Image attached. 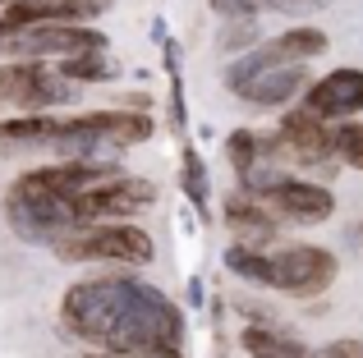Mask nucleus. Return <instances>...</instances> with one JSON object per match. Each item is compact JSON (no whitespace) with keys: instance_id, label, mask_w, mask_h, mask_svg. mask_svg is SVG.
Segmentation results:
<instances>
[{"instance_id":"nucleus-16","label":"nucleus","mask_w":363,"mask_h":358,"mask_svg":"<svg viewBox=\"0 0 363 358\" xmlns=\"http://www.w3.org/2000/svg\"><path fill=\"white\" fill-rule=\"evenodd\" d=\"M225 271H230L235 280H244V285H262V289L276 285L272 253H257V248H240V243H230V248H225Z\"/></svg>"},{"instance_id":"nucleus-14","label":"nucleus","mask_w":363,"mask_h":358,"mask_svg":"<svg viewBox=\"0 0 363 358\" xmlns=\"http://www.w3.org/2000/svg\"><path fill=\"white\" fill-rule=\"evenodd\" d=\"M248 358H313V350L299 340V335L281 331V326H244L240 335Z\"/></svg>"},{"instance_id":"nucleus-18","label":"nucleus","mask_w":363,"mask_h":358,"mask_svg":"<svg viewBox=\"0 0 363 358\" xmlns=\"http://www.w3.org/2000/svg\"><path fill=\"white\" fill-rule=\"evenodd\" d=\"M225 161H230V171L244 179L257 161H262V134H257V129H235V134H225Z\"/></svg>"},{"instance_id":"nucleus-19","label":"nucleus","mask_w":363,"mask_h":358,"mask_svg":"<svg viewBox=\"0 0 363 358\" xmlns=\"http://www.w3.org/2000/svg\"><path fill=\"white\" fill-rule=\"evenodd\" d=\"M331 152H336L340 166L363 171V120H340V125H331Z\"/></svg>"},{"instance_id":"nucleus-27","label":"nucleus","mask_w":363,"mask_h":358,"mask_svg":"<svg viewBox=\"0 0 363 358\" xmlns=\"http://www.w3.org/2000/svg\"><path fill=\"white\" fill-rule=\"evenodd\" d=\"M189 304H194V308L203 304V280H194V285H189Z\"/></svg>"},{"instance_id":"nucleus-7","label":"nucleus","mask_w":363,"mask_h":358,"mask_svg":"<svg viewBox=\"0 0 363 358\" xmlns=\"http://www.w3.org/2000/svg\"><path fill=\"white\" fill-rule=\"evenodd\" d=\"M74 83H65L60 74H51L42 60H14L0 69V106H18V110H33V115H42V110L51 106H65V101H74Z\"/></svg>"},{"instance_id":"nucleus-9","label":"nucleus","mask_w":363,"mask_h":358,"mask_svg":"<svg viewBox=\"0 0 363 358\" xmlns=\"http://www.w3.org/2000/svg\"><path fill=\"white\" fill-rule=\"evenodd\" d=\"M303 110H313V115L327 120V125H340V120L363 115V69L340 64V69L313 79L308 92H303Z\"/></svg>"},{"instance_id":"nucleus-29","label":"nucleus","mask_w":363,"mask_h":358,"mask_svg":"<svg viewBox=\"0 0 363 358\" xmlns=\"http://www.w3.org/2000/svg\"><path fill=\"white\" fill-rule=\"evenodd\" d=\"M88 358H120V354H88Z\"/></svg>"},{"instance_id":"nucleus-21","label":"nucleus","mask_w":363,"mask_h":358,"mask_svg":"<svg viewBox=\"0 0 363 358\" xmlns=\"http://www.w3.org/2000/svg\"><path fill=\"white\" fill-rule=\"evenodd\" d=\"M116 64H111V55H83V60H65L60 64V79L74 83V88H83V83H97V79H116Z\"/></svg>"},{"instance_id":"nucleus-1","label":"nucleus","mask_w":363,"mask_h":358,"mask_svg":"<svg viewBox=\"0 0 363 358\" xmlns=\"http://www.w3.org/2000/svg\"><path fill=\"white\" fill-rule=\"evenodd\" d=\"M133 294H138V280L133 276H92L79 280V285L65 289V304H60V322L69 335L79 340H92L106 350V340L116 335V326L124 322Z\"/></svg>"},{"instance_id":"nucleus-24","label":"nucleus","mask_w":363,"mask_h":358,"mask_svg":"<svg viewBox=\"0 0 363 358\" xmlns=\"http://www.w3.org/2000/svg\"><path fill=\"white\" fill-rule=\"evenodd\" d=\"M272 14H290V18H308V14H322V9H331L336 0H262Z\"/></svg>"},{"instance_id":"nucleus-13","label":"nucleus","mask_w":363,"mask_h":358,"mask_svg":"<svg viewBox=\"0 0 363 358\" xmlns=\"http://www.w3.org/2000/svg\"><path fill=\"white\" fill-rule=\"evenodd\" d=\"M88 134H97L106 147H133V143H147L157 134V120L143 115V110H88L79 115Z\"/></svg>"},{"instance_id":"nucleus-23","label":"nucleus","mask_w":363,"mask_h":358,"mask_svg":"<svg viewBox=\"0 0 363 358\" xmlns=\"http://www.w3.org/2000/svg\"><path fill=\"white\" fill-rule=\"evenodd\" d=\"M212 9L221 14V23H257V14H267L262 0H212Z\"/></svg>"},{"instance_id":"nucleus-3","label":"nucleus","mask_w":363,"mask_h":358,"mask_svg":"<svg viewBox=\"0 0 363 358\" xmlns=\"http://www.w3.org/2000/svg\"><path fill=\"white\" fill-rule=\"evenodd\" d=\"M157 202V184L138 175H116L106 184L88 188V193L69 197V212L79 225H116V221H133L138 212Z\"/></svg>"},{"instance_id":"nucleus-6","label":"nucleus","mask_w":363,"mask_h":358,"mask_svg":"<svg viewBox=\"0 0 363 358\" xmlns=\"http://www.w3.org/2000/svg\"><path fill=\"white\" fill-rule=\"evenodd\" d=\"M272 267H276V285L281 294L290 299H318L331 289V280H336L340 262L331 248H322V243H290V248L272 253Z\"/></svg>"},{"instance_id":"nucleus-11","label":"nucleus","mask_w":363,"mask_h":358,"mask_svg":"<svg viewBox=\"0 0 363 358\" xmlns=\"http://www.w3.org/2000/svg\"><path fill=\"white\" fill-rule=\"evenodd\" d=\"M106 9H116V0H18V5H5V14L23 33V28H37V23H83L88 28V18H101Z\"/></svg>"},{"instance_id":"nucleus-4","label":"nucleus","mask_w":363,"mask_h":358,"mask_svg":"<svg viewBox=\"0 0 363 358\" xmlns=\"http://www.w3.org/2000/svg\"><path fill=\"white\" fill-rule=\"evenodd\" d=\"M106 33L83 23H37L23 28L14 42H5L0 51L18 55V60H83V55H106Z\"/></svg>"},{"instance_id":"nucleus-5","label":"nucleus","mask_w":363,"mask_h":358,"mask_svg":"<svg viewBox=\"0 0 363 358\" xmlns=\"http://www.w3.org/2000/svg\"><path fill=\"white\" fill-rule=\"evenodd\" d=\"M272 134H276V143H281V161H294V166H303V171H318L322 184L340 171L336 152H331V125L318 120L313 110H303V106L285 110L281 125H276Z\"/></svg>"},{"instance_id":"nucleus-22","label":"nucleus","mask_w":363,"mask_h":358,"mask_svg":"<svg viewBox=\"0 0 363 358\" xmlns=\"http://www.w3.org/2000/svg\"><path fill=\"white\" fill-rule=\"evenodd\" d=\"M216 42L225 55H248L253 46H262V37H257V23H221Z\"/></svg>"},{"instance_id":"nucleus-20","label":"nucleus","mask_w":363,"mask_h":358,"mask_svg":"<svg viewBox=\"0 0 363 358\" xmlns=\"http://www.w3.org/2000/svg\"><path fill=\"white\" fill-rule=\"evenodd\" d=\"M179 184H184L189 202H194L198 212H207V197H212V184H207V166H203V156H198L194 147H184V166H179Z\"/></svg>"},{"instance_id":"nucleus-10","label":"nucleus","mask_w":363,"mask_h":358,"mask_svg":"<svg viewBox=\"0 0 363 358\" xmlns=\"http://www.w3.org/2000/svg\"><path fill=\"white\" fill-rule=\"evenodd\" d=\"M221 216H225V225L235 230V243H240V248H257V253H262L267 243H276V234H281V221L272 216V207H267L257 193H244V188L225 193Z\"/></svg>"},{"instance_id":"nucleus-17","label":"nucleus","mask_w":363,"mask_h":358,"mask_svg":"<svg viewBox=\"0 0 363 358\" xmlns=\"http://www.w3.org/2000/svg\"><path fill=\"white\" fill-rule=\"evenodd\" d=\"M60 120L51 115H23V120H0V143H51Z\"/></svg>"},{"instance_id":"nucleus-26","label":"nucleus","mask_w":363,"mask_h":358,"mask_svg":"<svg viewBox=\"0 0 363 358\" xmlns=\"http://www.w3.org/2000/svg\"><path fill=\"white\" fill-rule=\"evenodd\" d=\"M14 37H18V28H14V23H9V14H5V5H0V46H5V42H14Z\"/></svg>"},{"instance_id":"nucleus-8","label":"nucleus","mask_w":363,"mask_h":358,"mask_svg":"<svg viewBox=\"0 0 363 358\" xmlns=\"http://www.w3.org/2000/svg\"><path fill=\"white\" fill-rule=\"evenodd\" d=\"M262 202L272 207L276 221H294V225H322L336 216V193L322 179H299L285 175L272 193H262Z\"/></svg>"},{"instance_id":"nucleus-28","label":"nucleus","mask_w":363,"mask_h":358,"mask_svg":"<svg viewBox=\"0 0 363 358\" xmlns=\"http://www.w3.org/2000/svg\"><path fill=\"white\" fill-rule=\"evenodd\" d=\"M157 358H184V350H161Z\"/></svg>"},{"instance_id":"nucleus-30","label":"nucleus","mask_w":363,"mask_h":358,"mask_svg":"<svg viewBox=\"0 0 363 358\" xmlns=\"http://www.w3.org/2000/svg\"><path fill=\"white\" fill-rule=\"evenodd\" d=\"M0 5H18V0H0Z\"/></svg>"},{"instance_id":"nucleus-25","label":"nucleus","mask_w":363,"mask_h":358,"mask_svg":"<svg viewBox=\"0 0 363 358\" xmlns=\"http://www.w3.org/2000/svg\"><path fill=\"white\" fill-rule=\"evenodd\" d=\"M313 358H363V340H354V335H336V340H327L322 350H313Z\"/></svg>"},{"instance_id":"nucleus-2","label":"nucleus","mask_w":363,"mask_h":358,"mask_svg":"<svg viewBox=\"0 0 363 358\" xmlns=\"http://www.w3.org/2000/svg\"><path fill=\"white\" fill-rule=\"evenodd\" d=\"M55 258L65 262H120V267H147L157 258V243L147 230H138L133 221L116 225H79L74 234H65L55 243Z\"/></svg>"},{"instance_id":"nucleus-12","label":"nucleus","mask_w":363,"mask_h":358,"mask_svg":"<svg viewBox=\"0 0 363 358\" xmlns=\"http://www.w3.org/2000/svg\"><path fill=\"white\" fill-rule=\"evenodd\" d=\"M308 64H281V69H262L257 79H248L235 88V97L248 101L257 110H276V106H290L294 97L308 92Z\"/></svg>"},{"instance_id":"nucleus-15","label":"nucleus","mask_w":363,"mask_h":358,"mask_svg":"<svg viewBox=\"0 0 363 358\" xmlns=\"http://www.w3.org/2000/svg\"><path fill=\"white\" fill-rule=\"evenodd\" d=\"M272 42H276V51H281L285 64H308L331 46V37L322 33L318 23H294V28H285L281 37H272Z\"/></svg>"}]
</instances>
